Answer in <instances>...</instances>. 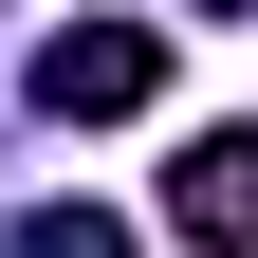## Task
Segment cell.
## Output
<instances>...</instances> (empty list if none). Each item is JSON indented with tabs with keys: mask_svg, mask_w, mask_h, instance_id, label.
Wrapping results in <instances>:
<instances>
[{
	"mask_svg": "<svg viewBox=\"0 0 258 258\" xmlns=\"http://www.w3.org/2000/svg\"><path fill=\"white\" fill-rule=\"evenodd\" d=\"M203 19H258V0H203Z\"/></svg>",
	"mask_w": 258,
	"mask_h": 258,
	"instance_id": "obj_4",
	"label": "cell"
},
{
	"mask_svg": "<svg viewBox=\"0 0 258 258\" xmlns=\"http://www.w3.org/2000/svg\"><path fill=\"white\" fill-rule=\"evenodd\" d=\"M19 258H129V221H111V203H37V221H19Z\"/></svg>",
	"mask_w": 258,
	"mask_h": 258,
	"instance_id": "obj_3",
	"label": "cell"
},
{
	"mask_svg": "<svg viewBox=\"0 0 258 258\" xmlns=\"http://www.w3.org/2000/svg\"><path fill=\"white\" fill-rule=\"evenodd\" d=\"M166 221L203 258H258V129H184V166H166Z\"/></svg>",
	"mask_w": 258,
	"mask_h": 258,
	"instance_id": "obj_2",
	"label": "cell"
},
{
	"mask_svg": "<svg viewBox=\"0 0 258 258\" xmlns=\"http://www.w3.org/2000/svg\"><path fill=\"white\" fill-rule=\"evenodd\" d=\"M37 111H55V129L166 111V37H148V19H55V37H37Z\"/></svg>",
	"mask_w": 258,
	"mask_h": 258,
	"instance_id": "obj_1",
	"label": "cell"
}]
</instances>
